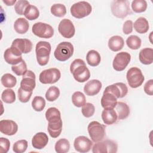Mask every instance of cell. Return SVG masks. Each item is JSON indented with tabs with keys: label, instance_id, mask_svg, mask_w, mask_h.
Wrapping results in <instances>:
<instances>
[{
	"label": "cell",
	"instance_id": "16",
	"mask_svg": "<svg viewBox=\"0 0 153 153\" xmlns=\"http://www.w3.org/2000/svg\"><path fill=\"white\" fill-rule=\"evenodd\" d=\"M48 131L50 136L56 138L60 136L62 130L63 123L61 117H57L48 121Z\"/></svg>",
	"mask_w": 153,
	"mask_h": 153
},
{
	"label": "cell",
	"instance_id": "36",
	"mask_svg": "<svg viewBox=\"0 0 153 153\" xmlns=\"http://www.w3.org/2000/svg\"><path fill=\"white\" fill-rule=\"evenodd\" d=\"M133 11L137 13L144 12L147 8V2L145 0H134L131 2Z\"/></svg>",
	"mask_w": 153,
	"mask_h": 153
},
{
	"label": "cell",
	"instance_id": "31",
	"mask_svg": "<svg viewBox=\"0 0 153 153\" xmlns=\"http://www.w3.org/2000/svg\"><path fill=\"white\" fill-rule=\"evenodd\" d=\"M24 16L29 20H34L38 18L39 11L35 5H29L25 11Z\"/></svg>",
	"mask_w": 153,
	"mask_h": 153
},
{
	"label": "cell",
	"instance_id": "24",
	"mask_svg": "<svg viewBox=\"0 0 153 153\" xmlns=\"http://www.w3.org/2000/svg\"><path fill=\"white\" fill-rule=\"evenodd\" d=\"M139 59L143 65L152 64L153 62V49L152 48H145L141 50L139 54Z\"/></svg>",
	"mask_w": 153,
	"mask_h": 153
},
{
	"label": "cell",
	"instance_id": "26",
	"mask_svg": "<svg viewBox=\"0 0 153 153\" xmlns=\"http://www.w3.org/2000/svg\"><path fill=\"white\" fill-rule=\"evenodd\" d=\"M133 26H134V29L139 33H145L149 30L148 22L143 17H139L135 21Z\"/></svg>",
	"mask_w": 153,
	"mask_h": 153
},
{
	"label": "cell",
	"instance_id": "39",
	"mask_svg": "<svg viewBox=\"0 0 153 153\" xmlns=\"http://www.w3.org/2000/svg\"><path fill=\"white\" fill-rule=\"evenodd\" d=\"M32 106L35 111H42L45 106V100L41 96H35L32 102Z\"/></svg>",
	"mask_w": 153,
	"mask_h": 153
},
{
	"label": "cell",
	"instance_id": "11",
	"mask_svg": "<svg viewBox=\"0 0 153 153\" xmlns=\"http://www.w3.org/2000/svg\"><path fill=\"white\" fill-rule=\"evenodd\" d=\"M61 76L59 69L52 68L44 70L39 74V81L44 84H54L58 81Z\"/></svg>",
	"mask_w": 153,
	"mask_h": 153
},
{
	"label": "cell",
	"instance_id": "40",
	"mask_svg": "<svg viewBox=\"0 0 153 153\" xmlns=\"http://www.w3.org/2000/svg\"><path fill=\"white\" fill-rule=\"evenodd\" d=\"M27 146L28 143L26 140H19L14 143L13 150L16 153H23L26 151Z\"/></svg>",
	"mask_w": 153,
	"mask_h": 153
},
{
	"label": "cell",
	"instance_id": "48",
	"mask_svg": "<svg viewBox=\"0 0 153 153\" xmlns=\"http://www.w3.org/2000/svg\"><path fill=\"white\" fill-rule=\"evenodd\" d=\"M144 91L149 96L153 94V79H149L145 83L144 85Z\"/></svg>",
	"mask_w": 153,
	"mask_h": 153
},
{
	"label": "cell",
	"instance_id": "20",
	"mask_svg": "<svg viewBox=\"0 0 153 153\" xmlns=\"http://www.w3.org/2000/svg\"><path fill=\"white\" fill-rule=\"evenodd\" d=\"M48 137L47 134L43 132L36 133L32 139V146L37 149L44 148L48 143Z\"/></svg>",
	"mask_w": 153,
	"mask_h": 153
},
{
	"label": "cell",
	"instance_id": "41",
	"mask_svg": "<svg viewBox=\"0 0 153 153\" xmlns=\"http://www.w3.org/2000/svg\"><path fill=\"white\" fill-rule=\"evenodd\" d=\"M12 71L18 76L23 75L27 72V65L23 60L19 63L11 66Z\"/></svg>",
	"mask_w": 153,
	"mask_h": 153
},
{
	"label": "cell",
	"instance_id": "14",
	"mask_svg": "<svg viewBox=\"0 0 153 153\" xmlns=\"http://www.w3.org/2000/svg\"><path fill=\"white\" fill-rule=\"evenodd\" d=\"M104 92L111 93L117 99L123 98L127 94L128 88L123 82H117L106 87L104 90Z\"/></svg>",
	"mask_w": 153,
	"mask_h": 153
},
{
	"label": "cell",
	"instance_id": "9",
	"mask_svg": "<svg viewBox=\"0 0 153 153\" xmlns=\"http://www.w3.org/2000/svg\"><path fill=\"white\" fill-rule=\"evenodd\" d=\"M118 145L112 140H105L96 142L92 149L93 153H115L117 152Z\"/></svg>",
	"mask_w": 153,
	"mask_h": 153
},
{
	"label": "cell",
	"instance_id": "35",
	"mask_svg": "<svg viewBox=\"0 0 153 153\" xmlns=\"http://www.w3.org/2000/svg\"><path fill=\"white\" fill-rule=\"evenodd\" d=\"M50 11L51 14L58 17H63L66 13V8L63 4H55L51 7Z\"/></svg>",
	"mask_w": 153,
	"mask_h": 153
},
{
	"label": "cell",
	"instance_id": "27",
	"mask_svg": "<svg viewBox=\"0 0 153 153\" xmlns=\"http://www.w3.org/2000/svg\"><path fill=\"white\" fill-rule=\"evenodd\" d=\"M29 25L27 20L23 17L18 18L14 23V29L19 34L26 33L29 29Z\"/></svg>",
	"mask_w": 153,
	"mask_h": 153
},
{
	"label": "cell",
	"instance_id": "5",
	"mask_svg": "<svg viewBox=\"0 0 153 153\" xmlns=\"http://www.w3.org/2000/svg\"><path fill=\"white\" fill-rule=\"evenodd\" d=\"M111 9L113 15L118 18L123 19L131 13L130 8V2L127 0L112 1Z\"/></svg>",
	"mask_w": 153,
	"mask_h": 153
},
{
	"label": "cell",
	"instance_id": "17",
	"mask_svg": "<svg viewBox=\"0 0 153 153\" xmlns=\"http://www.w3.org/2000/svg\"><path fill=\"white\" fill-rule=\"evenodd\" d=\"M35 78L36 76L34 72L30 70H27L23 75L20 82V87L26 91H33L36 86Z\"/></svg>",
	"mask_w": 153,
	"mask_h": 153
},
{
	"label": "cell",
	"instance_id": "43",
	"mask_svg": "<svg viewBox=\"0 0 153 153\" xmlns=\"http://www.w3.org/2000/svg\"><path fill=\"white\" fill-rule=\"evenodd\" d=\"M81 112L85 117H91L94 115L95 112L94 106L91 103H85V104L82 108Z\"/></svg>",
	"mask_w": 153,
	"mask_h": 153
},
{
	"label": "cell",
	"instance_id": "22",
	"mask_svg": "<svg viewBox=\"0 0 153 153\" xmlns=\"http://www.w3.org/2000/svg\"><path fill=\"white\" fill-rule=\"evenodd\" d=\"M102 118L105 124L111 125L117 121L118 117L114 109L105 108L102 112Z\"/></svg>",
	"mask_w": 153,
	"mask_h": 153
},
{
	"label": "cell",
	"instance_id": "7",
	"mask_svg": "<svg viewBox=\"0 0 153 153\" xmlns=\"http://www.w3.org/2000/svg\"><path fill=\"white\" fill-rule=\"evenodd\" d=\"M126 78L129 86L133 88L140 87L145 79L142 71L137 67L130 68L127 72Z\"/></svg>",
	"mask_w": 153,
	"mask_h": 153
},
{
	"label": "cell",
	"instance_id": "33",
	"mask_svg": "<svg viewBox=\"0 0 153 153\" xmlns=\"http://www.w3.org/2000/svg\"><path fill=\"white\" fill-rule=\"evenodd\" d=\"M72 103L76 107H82L86 102L84 94L81 91H75L72 96Z\"/></svg>",
	"mask_w": 153,
	"mask_h": 153
},
{
	"label": "cell",
	"instance_id": "3",
	"mask_svg": "<svg viewBox=\"0 0 153 153\" xmlns=\"http://www.w3.org/2000/svg\"><path fill=\"white\" fill-rule=\"evenodd\" d=\"M74 51V48L72 43L64 41L57 45L54 52V56L57 60L65 62L73 55Z\"/></svg>",
	"mask_w": 153,
	"mask_h": 153
},
{
	"label": "cell",
	"instance_id": "6",
	"mask_svg": "<svg viewBox=\"0 0 153 153\" xmlns=\"http://www.w3.org/2000/svg\"><path fill=\"white\" fill-rule=\"evenodd\" d=\"M33 44L28 39H15L10 47L11 50L17 56H22L23 53L27 54L31 51Z\"/></svg>",
	"mask_w": 153,
	"mask_h": 153
},
{
	"label": "cell",
	"instance_id": "13",
	"mask_svg": "<svg viewBox=\"0 0 153 153\" xmlns=\"http://www.w3.org/2000/svg\"><path fill=\"white\" fill-rule=\"evenodd\" d=\"M58 30L60 35L66 38H71L75 33L74 24L68 19H64L61 20L58 26Z\"/></svg>",
	"mask_w": 153,
	"mask_h": 153
},
{
	"label": "cell",
	"instance_id": "29",
	"mask_svg": "<svg viewBox=\"0 0 153 153\" xmlns=\"http://www.w3.org/2000/svg\"><path fill=\"white\" fill-rule=\"evenodd\" d=\"M86 60L87 63L91 66H97L101 61L100 54L96 50H90L86 55Z\"/></svg>",
	"mask_w": 153,
	"mask_h": 153
},
{
	"label": "cell",
	"instance_id": "38",
	"mask_svg": "<svg viewBox=\"0 0 153 153\" xmlns=\"http://www.w3.org/2000/svg\"><path fill=\"white\" fill-rule=\"evenodd\" d=\"M2 100L7 103H12L16 100V94L12 89L7 88L3 91L1 94Z\"/></svg>",
	"mask_w": 153,
	"mask_h": 153
},
{
	"label": "cell",
	"instance_id": "2",
	"mask_svg": "<svg viewBox=\"0 0 153 153\" xmlns=\"http://www.w3.org/2000/svg\"><path fill=\"white\" fill-rule=\"evenodd\" d=\"M51 49L50 44L47 41H41L36 44L35 52L36 60L39 65L45 66L48 63Z\"/></svg>",
	"mask_w": 153,
	"mask_h": 153
},
{
	"label": "cell",
	"instance_id": "37",
	"mask_svg": "<svg viewBox=\"0 0 153 153\" xmlns=\"http://www.w3.org/2000/svg\"><path fill=\"white\" fill-rule=\"evenodd\" d=\"M60 96V90L56 86H51L45 93V98L49 102L56 100Z\"/></svg>",
	"mask_w": 153,
	"mask_h": 153
},
{
	"label": "cell",
	"instance_id": "18",
	"mask_svg": "<svg viewBox=\"0 0 153 153\" xmlns=\"http://www.w3.org/2000/svg\"><path fill=\"white\" fill-rule=\"evenodd\" d=\"M18 130L17 123L10 120H2L0 121V131L2 133L12 136L15 134Z\"/></svg>",
	"mask_w": 153,
	"mask_h": 153
},
{
	"label": "cell",
	"instance_id": "1",
	"mask_svg": "<svg viewBox=\"0 0 153 153\" xmlns=\"http://www.w3.org/2000/svg\"><path fill=\"white\" fill-rule=\"evenodd\" d=\"M70 71L78 82H84L90 77V72L85 62L80 59L74 60L70 66Z\"/></svg>",
	"mask_w": 153,
	"mask_h": 153
},
{
	"label": "cell",
	"instance_id": "10",
	"mask_svg": "<svg viewBox=\"0 0 153 153\" xmlns=\"http://www.w3.org/2000/svg\"><path fill=\"white\" fill-rule=\"evenodd\" d=\"M32 31L35 35L42 38H50L54 35L53 27L42 22H37L33 24Z\"/></svg>",
	"mask_w": 153,
	"mask_h": 153
},
{
	"label": "cell",
	"instance_id": "25",
	"mask_svg": "<svg viewBox=\"0 0 153 153\" xmlns=\"http://www.w3.org/2000/svg\"><path fill=\"white\" fill-rule=\"evenodd\" d=\"M115 108V111L117 114L119 120H124L127 118L130 114V108L128 105L123 102H117Z\"/></svg>",
	"mask_w": 153,
	"mask_h": 153
},
{
	"label": "cell",
	"instance_id": "47",
	"mask_svg": "<svg viewBox=\"0 0 153 153\" xmlns=\"http://www.w3.org/2000/svg\"><path fill=\"white\" fill-rule=\"evenodd\" d=\"M133 22L130 20H126L124 23L123 24V31L124 33L126 35H128L129 33H131L133 31Z\"/></svg>",
	"mask_w": 153,
	"mask_h": 153
},
{
	"label": "cell",
	"instance_id": "19",
	"mask_svg": "<svg viewBox=\"0 0 153 153\" xmlns=\"http://www.w3.org/2000/svg\"><path fill=\"white\" fill-rule=\"evenodd\" d=\"M102 87V82L98 79H91L84 85V91L87 96H93L99 93Z\"/></svg>",
	"mask_w": 153,
	"mask_h": 153
},
{
	"label": "cell",
	"instance_id": "44",
	"mask_svg": "<svg viewBox=\"0 0 153 153\" xmlns=\"http://www.w3.org/2000/svg\"><path fill=\"white\" fill-rule=\"evenodd\" d=\"M33 91H28L23 90L22 88L20 87L18 90V97L19 100L22 103H26L27 102L32 94Z\"/></svg>",
	"mask_w": 153,
	"mask_h": 153
},
{
	"label": "cell",
	"instance_id": "42",
	"mask_svg": "<svg viewBox=\"0 0 153 153\" xmlns=\"http://www.w3.org/2000/svg\"><path fill=\"white\" fill-rule=\"evenodd\" d=\"M30 5L29 2L26 0L17 1L14 5V10L16 13L19 15H24L26 7Z\"/></svg>",
	"mask_w": 153,
	"mask_h": 153
},
{
	"label": "cell",
	"instance_id": "4",
	"mask_svg": "<svg viewBox=\"0 0 153 153\" xmlns=\"http://www.w3.org/2000/svg\"><path fill=\"white\" fill-rule=\"evenodd\" d=\"M106 127L96 121H91L87 127L88 132L92 141L96 143L102 141L106 133Z\"/></svg>",
	"mask_w": 153,
	"mask_h": 153
},
{
	"label": "cell",
	"instance_id": "34",
	"mask_svg": "<svg viewBox=\"0 0 153 153\" xmlns=\"http://www.w3.org/2000/svg\"><path fill=\"white\" fill-rule=\"evenodd\" d=\"M141 39L136 35H130L126 39V44L128 47L131 50H137L141 46Z\"/></svg>",
	"mask_w": 153,
	"mask_h": 153
},
{
	"label": "cell",
	"instance_id": "21",
	"mask_svg": "<svg viewBox=\"0 0 153 153\" xmlns=\"http://www.w3.org/2000/svg\"><path fill=\"white\" fill-rule=\"evenodd\" d=\"M117 103V98L112 93L104 92L101 99V105L105 108L114 109Z\"/></svg>",
	"mask_w": 153,
	"mask_h": 153
},
{
	"label": "cell",
	"instance_id": "30",
	"mask_svg": "<svg viewBox=\"0 0 153 153\" xmlns=\"http://www.w3.org/2000/svg\"><path fill=\"white\" fill-rule=\"evenodd\" d=\"M54 148L57 153L68 152L70 148L69 142L66 139H60L56 142Z\"/></svg>",
	"mask_w": 153,
	"mask_h": 153
},
{
	"label": "cell",
	"instance_id": "32",
	"mask_svg": "<svg viewBox=\"0 0 153 153\" xmlns=\"http://www.w3.org/2000/svg\"><path fill=\"white\" fill-rule=\"evenodd\" d=\"M1 81V84L5 87H7L9 88L14 87L17 83L16 78L11 74L8 73L5 74L2 76Z\"/></svg>",
	"mask_w": 153,
	"mask_h": 153
},
{
	"label": "cell",
	"instance_id": "28",
	"mask_svg": "<svg viewBox=\"0 0 153 153\" xmlns=\"http://www.w3.org/2000/svg\"><path fill=\"white\" fill-rule=\"evenodd\" d=\"M4 57L5 60V62L12 65H15L18 63H19L22 59V56H17L16 54H14L10 49V48H7L4 54Z\"/></svg>",
	"mask_w": 153,
	"mask_h": 153
},
{
	"label": "cell",
	"instance_id": "46",
	"mask_svg": "<svg viewBox=\"0 0 153 153\" xmlns=\"http://www.w3.org/2000/svg\"><path fill=\"white\" fill-rule=\"evenodd\" d=\"M10 146V140L4 137L0 138V152L1 153H7Z\"/></svg>",
	"mask_w": 153,
	"mask_h": 153
},
{
	"label": "cell",
	"instance_id": "15",
	"mask_svg": "<svg viewBox=\"0 0 153 153\" xmlns=\"http://www.w3.org/2000/svg\"><path fill=\"white\" fill-rule=\"evenodd\" d=\"M93 146V142L88 137L80 136L75 138L74 142L75 149L79 152L85 153L88 152Z\"/></svg>",
	"mask_w": 153,
	"mask_h": 153
},
{
	"label": "cell",
	"instance_id": "12",
	"mask_svg": "<svg viewBox=\"0 0 153 153\" xmlns=\"http://www.w3.org/2000/svg\"><path fill=\"white\" fill-rule=\"evenodd\" d=\"M130 60L131 55L125 51L118 53L113 60V68L117 71H123L127 66Z\"/></svg>",
	"mask_w": 153,
	"mask_h": 153
},
{
	"label": "cell",
	"instance_id": "45",
	"mask_svg": "<svg viewBox=\"0 0 153 153\" xmlns=\"http://www.w3.org/2000/svg\"><path fill=\"white\" fill-rule=\"evenodd\" d=\"M56 117H61L60 112L57 108L55 107H51L46 111L45 118L47 120H48L50 118Z\"/></svg>",
	"mask_w": 153,
	"mask_h": 153
},
{
	"label": "cell",
	"instance_id": "8",
	"mask_svg": "<svg viewBox=\"0 0 153 153\" xmlns=\"http://www.w3.org/2000/svg\"><path fill=\"white\" fill-rule=\"evenodd\" d=\"M91 11V5L86 1H79L75 3L70 9L72 16L76 19H82L88 16Z\"/></svg>",
	"mask_w": 153,
	"mask_h": 153
},
{
	"label": "cell",
	"instance_id": "23",
	"mask_svg": "<svg viewBox=\"0 0 153 153\" xmlns=\"http://www.w3.org/2000/svg\"><path fill=\"white\" fill-rule=\"evenodd\" d=\"M124 45L123 38L118 35H115L111 37L108 41V47L112 51H118L121 50Z\"/></svg>",
	"mask_w": 153,
	"mask_h": 153
},
{
	"label": "cell",
	"instance_id": "49",
	"mask_svg": "<svg viewBox=\"0 0 153 153\" xmlns=\"http://www.w3.org/2000/svg\"><path fill=\"white\" fill-rule=\"evenodd\" d=\"M16 0H11V1H9V0H3V2L5 3L8 6H11L13 5L14 4L16 3Z\"/></svg>",
	"mask_w": 153,
	"mask_h": 153
}]
</instances>
